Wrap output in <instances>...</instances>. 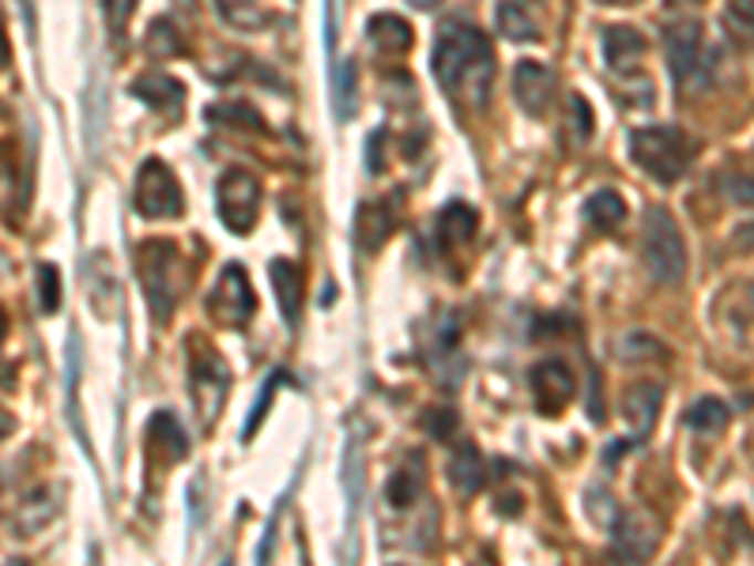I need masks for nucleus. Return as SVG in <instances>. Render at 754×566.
Masks as SVG:
<instances>
[{"label":"nucleus","instance_id":"6ab92c4d","mask_svg":"<svg viewBox=\"0 0 754 566\" xmlns=\"http://www.w3.org/2000/svg\"><path fill=\"white\" fill-rule=\"evenodd\" d=\"M449 480H453L457 495H475V491L483 488V458L472 442H464L461 450H457L453 464H449Z\"/></svg>","mask_w":754,"mask_h":566},{"label":"nucleus","instance_id":"6e6552de","mask_svg":"<svg viewBox=\"0 0 754 566\" xmlns=\"http://www.w3.org/2000/svg\"><path fill=\"white\" fill-rule=\"evenodd\" d=\"M253 287L250 280H245V269L242 264H227L223 276H219L216 291H211V317H216L219 325H231V328H242L245 322L253 317Z\"/></svg>","mask_w":754,"mask_h":566},{"label":"nucleus","instance_id":"58836bf2","mask_svg":"<svg viewBox=\"0 0 754 566\" xmlns=\"http://www.w3.org/2000/svg\"><path fill=\"white\" fill-rule=\"evenodd\" d=\"M600 4H619V8H627V4H638V0H600Z\"/></svg>","mask_w":754,"mask_h":566},{"label":"nucleus","instance_id":"c85d7f7f","mask_svg":"<svg viewBox=\"0 0 754 566\" xmlns=\"http://www.w3.org/2000/svg\"><path fill=\"white\" fill-rule=\"evenodd\" d=\"M219 12H223V20L231 27H242V31H253V27H261V8H256V0H216Z\"/></svg>","mask_w":754,"mask_h":566},{"label":"nucleus","instance_id":"f3484780","mask_svg":"<svg viewBox=\"0 0 754 566\" xmlns=\"http://www.w3.org/2000/svg\"><path fill=\"white\" fill-rule=\"evenodd\" d=\"M475 208H468L464 200H453V205L441 208L438 216V242L441 245H464L475 234Z\"/></svg>","mask_w":754,"mask_h":566},{"label":"nucleus","instance_id":"a211bd4d","mask_svg":"<svg viewBox=\"0 0 754 566\" xmlns=\"http://www.w3.org/2000/svg\"><path fill=\"white\" fill-rule=\"evenodd\" d=\"M366 39L385 53H404L411 45V27L404 20H397V15L381 12V15H370V23H366Z\"/></svg>","mask_w":754,"mask_h":566},{"label":"nucleus","instance_id":"1a4fd4ad","mask_svg":"<svg viewBox=\"0 0 754 566\" xmlns=\"http://www.w3.org/2000/svg\"><path fill=\"white\" fill-rule=\"evenodd\" d=\"M528 389H532V405H536V412L558 416L569 400H574V374H569L563 363H540L528 378Z\"/></svg>","mask_w":754,"mask_h":566},{"label":"nucleus","instance_id":"473e14b6","mask_svg":"<svg viewBox=\"0 0 754 566\" xmlns=\"http://www.w3.org/2000/svg\"><path fill=\"white\" fill-rule=\"evenodd\" d=\"M211 117H223V122H242V125H250V129H264V122L256 114H250V106H223V109H216Z\"/></svg>","mask_w":754,"mask_h":566},{"label":"nucleus","instance_id":"c9c22d12","mask_svg":"<svg viewBox=\"0 0 754 566\" xmlns=\"http://www.w3.org/2000/svg\"><path fill=\"white\" fill-rule=\"evenodd\" d=\"M15 431V419L12 416H8L4 412V408H0V438H8V434H12Z\"/></svg>","mask_w":754,"mask_h":566},{"label":"nucleus","instance_id":"4be33fe9","mask_svg":"<svg viewBox=\"0 0 754 566\" xmlns=\"http://www.w3.org/2000/svg\"><path fill=\"white\" fill-rule=\"evenodd\" d=\"M585 216H588V223H593V227H600V231H611V227L622 223V216H627V205H622L619 193H611V189H600L596 197H588Z\"/></svg>","mask_w":754,"mask_h":566},{"label":"nucleus","instance_id":"423d86ee","mask_svg":"<svg viewBox=\"0 0 754 566\" xmlns=\"http://www.w3.org/2000/svg\"><path fill=\"white\" fill-rule=\"evenodd\" d=\"M136 212L144 219H178L186 212V193L167 163L147 159L136 175Z\"/></svg>","mask_w":754,"mask_h":566},{"label":"nucleus","instance_id":"9b49d317","mask_svg":"<svg viewBox=\"0 0 754 566\" xmlns=\"http://www.w3.org/2000/svg\"><path fill=\"white\" fill-rule=\"evenodd\" d=\"M664 45H668L671 76H676V84H687L698 69V57H702V27H698L694 20L671 23L668 34H664Z\"/></svg>","mask_w":754,"mask_h":566},{"label":"nucleus","instance_id":"20e7f679","mask_svg":"<svg viewBox=\"0 0 754 566\" xmlns=\"http://www.w3.org/2000/svg\"><path fill=\"white\" fill-rule=\"evenodd\" d=\"M136 272H140L151 314L167 322L178 298V250L170 242H144L136 250Z\"/></svg>","mask_w":754,"mask_h":566},{"label":"nucleus","instance_id":"cd10ccee","mask_svg":"<svg viewBox=\"0 0 754 566\" xmlns=\"http://www.w3.org/2000/svg\"><path fill=\"white\" fill-rule=\"evenodd\" d=\"M147 50H151L155 57H174V53H181L178 27H174L170 20H155L151 31H147Z\"/></svg>","mask_w":754,"mask_h":566},{"label":"nucleus","instance_id":"dca6fc26","mask_svg":"<svg viewBox=\"0 0 754 566\" xmlns=\"http://www.w3.org/2000/svg\"><path fill=\"white\" fill-rule=\"evenodd\" d=\"M128 91H133V95L140 98V103L151 106V109H178L181 103H186V87H181L174 76H163V72L140 76Z\"/></svg>","mask_w":754,"mask_h":566},{"label":"nucleus","instance_id":"7c9ffc66","mask_svg":"<svg viewBox=\"0 0 754 566\" xmlns=\"http://www.w3.org/2000/svg\"><path fill=\"white\" fill-rule=\"evenodd\" d=\"M721 193L735 200V205H754V175H724L721 178Z\"/></svg>","mask_w":754,"mask_h":566},{"label":"nucleus","instance_id":"b1692460","mask_svg":"<svg viewBox=\"0 0 754 566\" xmlns=\"http://www.w3.org/2000/svg\"><path fill=\"white\" fill-rule=\"evenodd\" d=\"M419 491H422L419 458H411V469H408V464H404V469L397 472V476L389 480V488H385V499H389L397 510H404V506H411V502L419 499Z\"/></svg>","mask_w":754,"mask_h":566},{"label":"nucleus","instance_id":"5701e85b","mask_svg":"<svg viewBox=\"0 0 754 566\" xmlns=\"http://www.w3.org/2000/svg\"><path fill=\"white\" fill-rule=\"evenodd\" d=\"M53 517V502H50V491H34L31 499L20 502V514H15L12 528L20 536H34L39 528Z\"/></svg>","mask_w":754,"mask_h":566},{"label":"nucleus","instance_id":"4c0bfd02","mask_svg":"<svg viewBox=\"0 0 754 566\" xmlns=\"http://www.w3.org/2000/svg\"><path fill=\"white\" fill-rule=\"evenodd\" d=\"M4 336H8V314L0 310V344H4Z\"/></svg>","mask_w":754,"mask_h":566},{"label":"nucleus","instance_id":"f8f14e48","mask_svg":"<svg viewBox=\"0 0 754 566\" xmlns=\"http://www.w3.org/2000/svg\"><path fill=\"white\" fill-rule=\"evenodd\" d=\"M513 95H517L524 114L540 117L551 106V95H555V76L536 61H521L517 72H513Z\"/></svg>","mask_w":754,"mask_h":566},{"label":"nucleus","instance_id":"0eeeda50","mask_svg":"<svg viewBox=\"0 0 754 566\" xmlns=\"http://www.w3.org/2000/svg\"><path fill=\"white\" fill-rule=\"evenodd\" d=\"M219 219L231 227L234 234H250L256 216H261V186L245 170H227L219 178Z\"/></svg>","mask_w":754,"mask_h":566},{"label":"nucleus","instance_id":"bb28decb","mask_svg":"<svg viewBox=\"0 0 754 566\" xmlns=\"http://www.w3.org/2000/svg\"><path fill=\"white\" fill-rule=\"evenodd\" d=\"M147 438H151V442H159V446H170L174 461H178V458H186V450H189L186 434H181L178 419H174L170 412H155V419H151V431H147Z\"/></svg>","mask_w":754,"mask_h":566},{"label":"nucleus","instance_id":"f257e3e1","mask_svg":"<svg viewBox=\"0 0 754 566\" xmlns=\"http://www.w3.org/2000/svg\"><path fill=\"white\" fill-rule=\"evenodd\" d=\"M434 72L441 87L464 106H486L494 80V53L483 31L468 23H446L434 45Z\"/></svg>","mask_w":754,"mask_h":566},{"label":"nucleus","instance_id":"4468645a","mask_svg":"<svg viewBox=\"0 0 754 566\" xmlns=\"http://www.w3.org/2000/svg\"><path fill=\"white\" fill-rule=\"evenodd\" d=\"M392 227H397V208L389 200H370L355 216V239L363 250H377V245L389 239Z\"/></svg>","mask_w":754,"mask_h":566},{"label":"nucleus","instance_id":"7ed1b4c3","mask_svg":"<svg viewBox=\"0 0 754 566\" xmlns=\"http://www.w3.org/2000/svg\"><path fill=\"white\" fill-rule=\"evenodd\" d=\"M646 269L664 287H676L687 272V245L679 234V223L668 208L652 205L646 212Z\"/></svg>","mask_w":754,"mask_h":566},{"label":"nucleus","instance_id":"ddd939ff","mask_svg":"<svg viewBox=\"0 0 754 566\" xmlns=\"http://www.w3.org/2000/svg\"><path fill=\"white\" fill-rule=\"evenodd\" d=\"M660 405H664V386H660V381H641V386H633L627 392L622 412H627V423H630V446L641 442V438H649V431L657 427Z\"/></svg>","mask_w":754,"mask_h":566},{"label":"nucleus","instance_id":"2eb2a0df","mask_svg":"<svg viewBox=\"0 0 754 566\" xmlns=\"http://www.w3.org/2000/svg\"><path fill=\"white\" fill-rule=\"evenodd\" d=\"M604 53H608V65L615 72H630L646 57V39L633 27H608L604 31Z\"/></svg>","mask_w":754,"mask_h":566},{"label":"nucleus","instance_id":"a878e982","mask_svg":"<svg viewBox=\"0 0 754 566\" xmlns=\"http://www.w3.org/2000/svg\"><path fill=\"white\" fill-rule=\"evenodd\" d=\"M724 27L732 31L735 42H743L754 50V0H729V8H724Z\"/></svg>","mask_w":754,"mask_h":566},{"label":"nucleus","instance_id":"aec40b11","mask_svg":"<svg viewBox=\"0 0 754 566\" xmlns=\"http://www.w3.org/2000/svg\"><path fill=\"white\" fill-rule=\"evenodd\" d=\"M272 283H275V295H280V310L287 322H294L302 310V272L299 264L291 261H272Z\"/></svg>","mask_w":754,"mask_h":566},{"label":"nucleus","instance_id":"72a5a7b5","mask_svg":"<svg viewBox=\"0 0 754 566\" xmlns=\"http://www.w3.org/2000/svg\"><path fill=\"white\" fill-rule=\"evenodd\" d=\"M280 378H283V374H272V378H269V386H264V397L256 400V408H253L250 423H245V438L253 434V427L261 423V419H264V412H269V405H272V392H275V381H280Z\"/></svg>","mask_w":754,"mask_h":566},{"label":"nucleus","instance_id":"f03ea898","mask_svg":"<svg viewBox=\"0 0 754 566\" xmlns=\"http://www.w3.org/2000/svg\"><path fill=\"white\" fill-rule=\"evenodd\" d=\"M694 140L676 125H652V129H638L630 140V155L649 178L660 186H671L691 170L694 163Z\"/></svg>","mask_w":754,"mask_h":566},{"label":"nucleus","instance_id":"393cba45","mask_svg":"<svg viewBox=\"0 0 754 566\" xmlns=\"http://www.w3.org/2000/svg\"><path fill=\"white\" fill-rule=\"evenodd\" d=\"M499 31L505 34V39L513 42H528L536 39V23H532V15L524 12L521 4H513V0H505V4H499Z\"/></svg>","mask_w":754,"mask_h":566},{"label":"nucleus","instance_id":"39448f33","mask_svg":"<svg viewBox=\"0 0 754 566\" xmlns=\"http://www.w3.org/2000/svg\"><path fill=\"white\" fill-rule=\"evenodd\" d=\"M189 378H192V405L200 412V427H211L219 419V412H223L227 392H231V370L216 355V348H208L205 340H192Z\"/></svg>","mask_w":754,"mask_h":566},{"label":"nucleus","instance_id":"9d476101","mask_svg":"<svg viewBox=\"0 0 754 566\" xmlns=\"http://www.w3.org/2000/svg\"><path fill=\"white\" fill-rule=\"evenodd\" d=\"M657 544H660V525L649 514H641V510H630V514H622L615 522V552H619V559L641 563L657 552Z\"/></svg>","mask_w":754,"mask_h":566},{"label":"nucleus","instance_id":"ea45409f","mask_svg":"<svg viewBox=\"0 0 754 566\" xmlns=\"http://www.w3.org/2000/svg\"><path fill=\"white\" fill-rule=\"evenodd\" d=\"M668 4H691V0H668Z\"/></svg>","mask_w":754,"mask_h":566},{"label":"nucleus","instance_id":"412c9836","mask_svg":"<svg viewBox=\"0 0 754 566\" xmlns=\"http://www.w3.org/2000/svg\"><path fill=\"white\" fill-rule=\"evenodd\" d=\"M729 419H732V412L724 400L702 397V400H694L691 412H687V427H694V431H702V434H721L724 427H729Z\"/></svg>","mask_w":754,"mask_h":566},{"label":"nucleus","instance_id":"2f4dec72","mask_svg":"<svg viewBox=\"0 0 754 566\" xmlns=\"http://www.w3.org/2000/svg\"><path fill=\"white\" fill-rule=\"evenodd\" d=\"M133 8H136V0H103V12H106L109 31L122 34L125 23H128V15H133Z\"/></svg>","mask_w":754,"mask_h":566},{"label":"nucleus","instance_id":"e433bc0d","mask_svg":"<svg viewBox=\"0 0 754 566\" xmlns=\"http://www.w3.org/2000/svg\"><path fill=\"white\" fill-rule=\"evenodd\" d=\"M411 8H422V12H427V8H438V0H408Z\"/></svg>","mask_w":754,"mask_h":566},{"label":"nucleus","instance_id":"f704fd0d","mask_svg":"<svg viewBox=\"0 0 754 566\" xmlns=\"http://www.w3.org/2000/svg\"><path fill=\"white\" fill-rule=\"evenodd\" d=\"M441 416H430V434H449L457 427V419H453V412H449V408H438Z\"/></svg>","mask_w":754,"mask_h":566},{"label":"nucleus","instance_id":"c756f323","mask_svg":"<svg viewBox=\"0 0 754 566\" xmlns=\"http://www.w3.org/2000/svg\"><path fill=\"white\" fill-rule=\"evenodd\" d=\"M39 295H42V310L53 314L61 306V272L53 264H42L39 269Z\"/></svg>","mask_w":754,"mask_h":566}]
</instances>
